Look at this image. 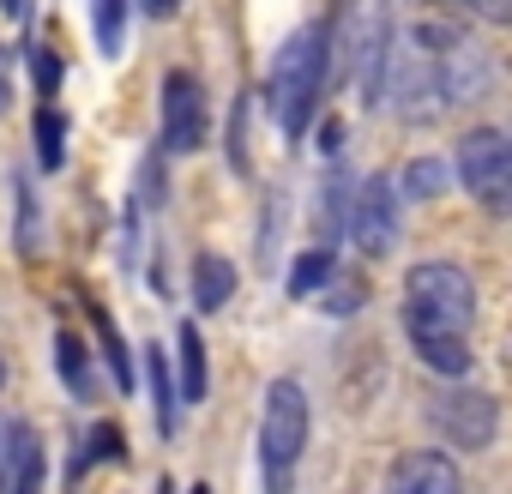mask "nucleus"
<instances>
[{"instance_id":"1","label":"nucleus","mask_w":512,"mask_h":494,"mask_svg":"<svg viewBox=\"0 0 512 494\" xmlns=\"http://www.w3.org/2000/svg\"><path fill=\"white\" fill-rule=\"evenodd\" d=\"M470 326H476V284L452 260H422L404 278V332L422 368L464 380L470 368Z\"/></svg>"},{"instance_id":"2","label":"nucleus","mask_w":512,"mask_h":494,"mask_svg":"<svg viewBox=\"0 0 512 494\" xmlns=\"http://www.w3.org/2000/svg\"><path fill=\"white\" fill-rule=\"evenodd\" d=\"M326 79H332L326 25H302V31H290L284 49H278V61H272V79H266V97H272V115H278L284 139H302V133H308Z\"/></svg>"},{"instance_id":"3","label":"nucleus","mask_w":512,"mask_h":494,"mask_svg":"<svg viewBox=\"0 0 512 494\" xmlns=\"http://www.w3.org/2000/svg\"><path fill=\"white\" fill-rule=\"evenodd\" d=\"M302 446H308V392H302L296 380H272L266 416H260V470H266V494H290V488H296Z\"/></svg>"},{"instance_id":"4","label":"nucleus","mask_w":512,"mask_h":494,"mask_svg":"<svg viewBox=\"0 0 512 494\" xmlns=\"http://www.w3.org/2000/svg\"><path fill=\"white\" fill-rule=\"evenodd\" d=\"M458 181L488 217H512V139L500 127H470L458 139Z\"/></svg>"},{"instance_id":"5","label":"nucleus","mask_w":512,"mask_h":494,"mask_svg":"<svg viewBox=\"0 0 512 494\" xmlns=\"http://www.w3.org/2000/svg\"><path fill=\"white\" fill-rule=\"evenodd\" d=\"M428 416H434V428H440L446 446H458V452H482V446L494 440L500 404H494L488 392H476V386H452V392H434Z\"/></svg>"},{"instance_id":"6","label":"nucleus","mask_w":512,"mask_h":494,"mask_svg":"<svg viewBox=\"0 0 512 494\" xmlns=\"http://www.w3.org/2000/svg\"><path fill=\"white\" fill-rule=\"evenodd\" d=\"M350 241L362 247L368 260H386L398 247V187L386 175H368L356 187V205H350Z\"/></svg>"},{"instance_id":"7","label":"nucleus","mask_w":512,"mask_h":494,"mask_svg":"<svg viewBox=\"0 0 512 494\" xmlns=\"http://www.w3.org/2000/svg\"><path fill=\"white\" fill-rule=\"evenodd\" d=\"M211 133V103L205 85L193 73H169L163 79V145L169 151H199Z\"/></svg>"},{"instance_id":"8","label":"nucleus","mask_w":512,"mask_h":494,"mask_svg":"<svg viewBox=\"0 0 512 494\" xmlns=\"http://www.w3.org/2000/svg\"><path fill=\"white\" fill-rule=\"evenodd\" d=\"M386 494H464V470L452 452H404L386 476Z\"/></svg>"},{"instance_id":"9","label":"nucleus","mask_w":512,"mask_h":494,"mask_svg":"<svg viewBox=\"0 0 512 494\" xmlns=\"http://www.w3.org/2000/svg\"><path fill=\"white\" fill-rule=\"evenodd\" d=\"M229 296H235V266H229L223 254H199V260H193V302H199L205 314H217Z\"/></svg>"},{"instance_id":"10","label":"nucleus","mask_w":512,"mask_h":494,"mask_svg":"<svg viewBox=\"0 0 512 494\" xmlns=\"http://www.w3.org/2000/svg\"><path fill=\"white\" fill-rule=\"evenodd\" d=\"M356 187L362 181H350V169L344 163H332V175H326V211H320V235H338V229H350V205H356Z\"/></svg>"},{"instance_id":"11","label":"nucleus","mask_w":512,"mask_h":494,"mask_svg":"<svg viewBox=\"0 0 512 494\" xmlns=\"http://www.w3.org/2000/svg\"><path fill=\"white\" fill-rule=\"evenodd\" d=\"M55 362H61L67 392H79V398H91V392H97V386H91V350H85L73 332H55Z\"/></svg>"},{"instance_id":"12","label":"nucleus","mask_w":512,"mask_h":494,"mask_svg":"<svg viewBox=\"0 0 512 494\" xmlns=\"http://www.w3.org/2000/svg\"><path fill=\"white\" fill-rule=\"evenodd\" d=\"M97 458H103V464H127V452H121V428H115V422H97L91 440L73 452V488H79V476H85Z\"/></svg>"},{"instance_id":"13","label":"nucleus","mask_w":512,"mask_h":494,"mask_svg":"<svg viewBox=\"0 0 512 494\" xmlns=\"http://www.w3.org/2000/svg\"><path fill=\"white\" fill-rule=\"evenodd\" d=\"M338 278V260L332 247H308V254H296V272H290V296H314Z\"/></svg>"},{"instance_id":"14","label":"nucleus","mask_w":512,"mask_h":494,"mask_svg":"<svg viewBox=\"0 0 512 494\" xmlns=\"http://www.w3.org/2000/svg\"><path fill=\"white\" fill-rule=\"evenodd\" d=\"M37 163H43V169H61V163H67V115H61L55 103L37 109Z\"/></svg>"},{"instance_id":"15","label":"nucleus","mask_w":512,"mask_h":494,"mask_svg":"<svg viewBox=\"0 0 512 494\" xmlns=\"http://www.w3.org/2000/svg\"><path fill=\"white\" fill-rule=\"evenodd\" d=\"M175 344H181V404H199L205 398V344L193 326H181Z\"/></svg>"},{"instance_id":"16","label":"nucleus","mask_w":512,"mask_h":494,"mask_svg":"<svg viewBox=\"0 0 512 494\" xmlns=\"http://www.w3.org/2000/svg\"><path fill=\"white\" fill-rule=\"evenodd\" d=\"M151 356V398H157V434H175V410H181V392L169 380V356L163 350H145Z\"/></svg>"},{"instance_id":"17","label":"nucleus","mask_w":512,"mask_h":494,"mask_svg":"<svg viewBox=\"0 0 512 494\" xmlns=\"http://www.w3.org/2000/svg\"><path fill=\"white\" fill-rule=\"evenodd\" d=\"M91 19H97V49L121 55V43H127V0H91Z\"/></svg>"},{"instance_id":"18","label":"nucleus","mask_w":512,"mask_h":494,"mask_svg":"<svg viewBox=\"0 0 512 494\" xmlns=\"http://www.w3.org/2000/svg\"><path fill=\"white\" fill-rule=\"evenodd\" d=\"M91 326H97V338H103V356H109V368H115V380L133 392V356H127V344H121V332H115V320L103 314V308H91Z\"/></svg>"},{"instance_id":"19","label":"nucleus","mask_w":512,"mask_h":494,"mask_svg":"<svg viewBox=\"0 0 512 494\" xmlns=\"http://www.w3.org/2000/svg\"><path fill=\"white\" fill-rule=\"evenodd\" d=\"M446 187V169H440V157H416L410 169H404V193L410 199H434Z\"/></svg>"},{"instance_id":"20","label":"nucleus","mask_w":512,"mask_h":494,"mask_svg":"<svg viewBox=\"0 0 512 494\" xmlns=\"http://www.w3.org/2000/svg\"><path fill=\"white\" fill-rule=\"evenodd\" d=\"M320 308H326V314H338V320H344V314H356V308H362V278H332V284L320 290Z\"/></svg>"},{"instance_id":"21","label":"nucleus","mask_w":512,"mask_h":494,"mask_svg":"<svg viewBox=\"0 0 512 494\" xmlns=\"http://www.w3.org/2000/svg\"><path fill=\"white\" fill-rule=\"evenodd\" d=\"M25 61H31V73H37V91L55 97V85H61V55L43 49V43H25Z\"/></svg>"},{"instance_id":"22","label":"nucleus","mask_w":512,"mask_h":494,"mask_svg":"<svg viewBox=\"0 0 512 494\" xmlns=\"http://www.w3.org/2000/svg\"><path fill=\"white\" fill-rule=\"evenodd\" d=\"M13 446H19V422L0 416V494H13Z\"/></svg>"},{"instance_id":"23","label":"nucleus","mask_w":512,"mask_h":494,"mask_svg":"<svg viewBox=\"0 0 512 494\" xmlns=\"http://www.w3.org/2000/svg\"><path fill=\"white\" fill-rule=\"evenodd\" d=\"M31 235H37V199H31V187L19 181V247L31 254Z\"/></svg>"},{"instance_id":"24","label":"nucleus","mask_w":512,"mask_h":494,"mask_svg":"<svg viewBox=\"0 0 512 494\" xmlns=\"http://www.w3.org/2000/svg\"><path fill=\"white\" fill-rule=\"evenodd\" d=\"M464 7L476 19H488V25H512V0H464Z\"/></svg>"},{"instance_id":"25","label":"nucleus","mask_w":512,"mask_h":494,"mask_svg":"<svg viewBox=\"0 0 512 494\" xmlns=\"http://www.w3.org/2000/svg\"><path fill=\"white\" fill-rule=\"evenodd\" d=\"M7 103H13V79H7V49H0V115H7Z\"/></svg>"},{"instance_id":"26","label":"nucleus","mask_w":512,"mask_h":494,"mask_svg":"<svg viewBox=\"0 0 512 494\" xmlns=\"http://www.w3.org/2000/svg\"><path fill=\"white\" fill-rule=\"evenodd\" d=\"M139 7H145V13H151V19H169V13H175V7H181V0H139Z\"/></svg>"},{"instance_id":"27","label":"nucleus","mask_w":512,"mask_h":494,"mask_svg":"<svg viewBox=\"0 0 512 494\" xmlns=\"http://www.w3.org/2000/svg\"><path fill=\"white\" fill-rule=\"evenodd\" d=\"M0 7H7V13H25V0H0Z\"/></svg>"},{"instance_id":"28","label":"nucleus","mask_w":512,"mask_h":494,"mask_svg":"<svg viewBox=\"0 0 512 494\" xmlns=\"http://www.w3.org/2000/svg\"><path fill=\"white\" fill-rule=\"evenodd\" d=\"M157 494H175V482H163V488H157Z\"/></svg>"},{"instance_id":"29","label":"nucleus","mask_w":512,"mask_h":494,"mask_svg":"<svg viewBox=\"0 0 512 494\" xmlns=\"http://www.w3.org/2000/svg\"><path fill=\"white\" fill-rule=\"evenodd\" d=\"M193 494H205V488H193Z\"/></svg>"}]
</instances>
